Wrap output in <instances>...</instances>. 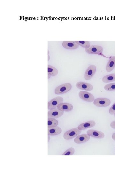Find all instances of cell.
Instances as JSON below:
<instances>
[{
    "label": "cell",
    "instance_id": "obj_1",
    "mask_svg": "<svg viewBox=\"0 0 115 174\" xmlns=\"http://www.w3.org/2000/svg\"><path fill=\"white\" fill-rule=\"evenodd\" d=\"M82 130L77 128H75L66 131L63 135L64 138L66 140H71L76 138L80 135Z\"/></svg>",
    "mask_w": 115,
    "mask_h": 174
},
{
    "label": "cell",
    "instance_id": "obj_2",
    "mask_svg": "<svg viewBox=\"0 0 115 174\" xmlns=\"http://www.w3.org/2000/svg\"><path fill=\"white\" fill-rule=\"evenodd\" d=\"M72 87L70 83H64L57 87L54 90V93L57 95H63L70 91Z\"/></svg>",
    "mask_w": 115,
    "mask_h": 174
},
{
    "label": "cell",
    "instance_id": "obj_3",
    "mask_svg": "<svg viewBox=\"0 0 115 174\" xmlns=\"http://www.w3.org/2000/svg\"><path fill=\"white\" fill-rule=\"evenodd\" d=\"M63 99L61 97H57L48 103V109L49 110L56 109L60 104L62 103Z\"/></svg>",
    "mask_w": 115,
    "mask_h": 174
},
{
    "label": "cell",
    "instance_id": "obj_4",
    "mask_svg": "<svg viewBox=\"0 0 115 174\" xmlns=\"http://www.w3.org/2000/svg\"><path fill=\"white\" fill-rule=\"evenodd\" d=\"M111 103L110 99L104 98H98L95 99L93 102V104L98 107L104 108L109 106Z\"/></svg>",
    "mask_w": 115,
    "mask_h": 174
},
{
    "label": "cell",
    "instance_id": "obj_5",
    "mask_svg": "<svg viewBox=\"0 0 115 174\" xmlns=\"http://www.w3.org/2000/svg\"><path fill=\"white\" fill-rule=\"evenodd\" d=\"M86 53L90 54L101 55L103 51V48L99 45H92L88 49H85Z\"/></svg>",
    "mask_w": 115,
    "mask_h": 174
},
{
    "label": "cell",
    "instance_id": "obj_6",
    "mask_svg": "<svg viewBox=\"0 0 115 174\" xmlns=\"http://www.w3.org/2000/svg\"><path fill=\"white\" fill-rule=\"evenodd\" d=\"M79 96L82 100L91 103L95 100L93 95L88 92L80 91L79 93Z\"/></svg>",
    "mask_w": 115,
    "mask_h": 174
},
{
    "label": "cell",
    "instance_id": "obj_7",
    "mask_svg": "<svg viewBox=\"0 0 115 174\" xmlns=\"http://www.w3.org/2000/svg\"><path fill=\"white\" fill-rule=\"evenodd\" d=\"M97 70L96 66L94 65L90 66L86 70L84 75L85 79L87 80H91L94 76Z\"/></svg>",
    "mask_w": 115,
    "mask_h": 174
},
{
    "label": "cell",
    "instance_id": "obj_8",
    "mask_svg": "<svg viewBox=\"0 0 115 174\" xmlns=\"http://www.w3.org/2000/svg\"><path fill=\"white\" fill-rule=\"evenodd\" d=\"M87 134L90 137L99 139H103L105 137L103 132L96 130H89L87 131Z\"/></svg>",
    "mask_w": 115,
    "mask_h": 174
},
{
    "label": "cell",
    "instance_id": "obj_9",
    "mask_svg": "<svg viewBox=\"0 0 115 174\" xmlns=\"http://www.w3.org/2000/svg\"><path fill=\"white\" fill-rule=\"evenodd\" d=\"M64 112L58 109L50 110L48 112V118H58L63 115Z\"/></svg>",
    "mask_w": 115,
    "mask_h": 174
},
{
    "label": "cell",
    "instance_id": "obj_10",
    "mask_svg": "<svg viewBox=\"0 0 115 174\" xmlns=\"http://www.w3.org/2000/svg\"><path fill=\"white\" fill-rule=\"evenodd\" d=\"M62 46L63 48L69 50H75L78 48L79 46L75 41H65L63 42Z\"/></svg>",
    "mask_w": 115,
    "mask_h": 174
},
{
    "label": "cell",
    "instance_id": "obj_11",
    "mask_svg": "<svg viewBox=\"0 0 115 174\" xmlns=\"http://www.w3.org/2000/svg\"><path fill=\"white\" fill-rule=\"evenodd\" d=\"M77 88L80 90L86 91H91L93 89V86L90 83H86L82 82H78L76 85Z\"/></svg>",
    "mask_w": 115,
    "mask_h": 174
},
{
    "label": "cell",
    "instance_id": "obj_12",
    "mask_svg": "<svg viewBox=\"0 0 115 174\" xmlns=\"http://www.w3.org/2000/svg\"><path fill=\"white\" fill-rule=\"evenodd\" d=\"M57 108L60 111L64 112H69L73 110V106L71 104L66 103H62L58 106Z\"/></svg>",
    "mask_w": 115,
    "mask_h": 174
},
{
    "label": "cell",
    "instance_id": "obj_13",
    "mask_svg": "<svg viewBox=\"0 0 115 174\" xmlns=\"http://www.w3.org/2000/svg\"><path fill=\"white\" fill-rule=\"evenodd\" d=\"M90 139V137L87 134L79 135L74 139V142L77 144H79L88 141Z\"/></svg>",
    "mask_w": 115,
    "mask_h": 174
},
{
    "label": "cell",
    "instance_id": "obj_14",
    "mask_svg": "<svg viewBox=\"0 0 115 174\" xmlns=\"http://www.w3.org/2000/svg\"><path fill=\"white\" fill-rule=\"evenodd\" d=\"M96 125V122L94 121H90L79 125L78 128L80 130H82L92 128Z\"/></svg>",
    "mask_w": 115,
    "mask_h": 174
},
{
    "label": "cell",
    "instance_id": "obj_15",
    "mask_svg": "<svg viewBox=\"0 0 115 174\" xmlns=\"http://www.w3.org/2000/svg\"><path fill=\"white\" fill-rule=\"evenodd\" d=\"M62 128L59 126L48 128V136H53L58 135L62 133Z\"/></svg>",
    "mask_w": 115,
    "mask_h": 174
},
{
    "label": "cell",
    "instance_id": "obj_16",
    "mask_svg": "<svg viewBox=\"0 0 115 174\" xmlns=\"http://www.w3.org/2000/svg\"><path fill=\"white\" fill-rule=\"evenodd\" d=\"M115 68V56H112L110 59L106 66V70L108 72H111Z\"/></svg>",
    "mask_w": 115,
    "mask_h": 174
},
{
    "label": "cell",
    "instance_id": "obj_17",
    "mask_svg": "<svg viewBox=\"0 0 115 174\" xmlns=\"http://www.w3.org/2000/svg\"><path fill=\"white\" fill-rule=\"evenodd\" d=\"M58 73V71L54 67L50 65H48V79L51 76H55Z\"/></svg>",
    "mask_w": 115,
    "mask_h": 174
},
{
    "label": "cell",
    "instance_id": "obj_18",
    "mask_svg": "<svg viewBox=\"0 0 115 174\" xmlns=\"http://www.w3.org/2000/svg\"><path fill=\"white\" fill-rule=\"evenodd\" d=\"M102 81L105 83H109L115 81V73L106 75L102 78Z\"/></svg>",
    "mask_w": 115,
    "mask_h": 174
},
{
    "label": "cell",
    "instance_id": "obj_19",
    "mask_svg": "<svg viewBox=\"0 0 115 174\" xmlns=\"http://www.w3.org/2000/svg\"><path fill=\"white\" fill-rule=\"evenodd\" d=\"M48 128L57 126L58 125V121L55 118H48Z\"/></svg>",
    "mask_w": 115,
    "mask_h": 174
},
{
    "label": "cell",
    "instance_id": "obj_20",
    "mask_svg": "<svg viewBox=\"0 0 115 174\" xmlns=\"http://www.w3.org/2000/svg\"><path fill=\"white\" fill-rule=\"evenodd\" d=\"M75 42L79 46L85 49H88L90 47V44L88 41H76Z\"/></svg>",
    "mask_w": 115,
    "mask_h": 174
},
{
    "label": "cell",
    "instance_id": "obj_21",
    "mask_svg": "<svg viewBox=\"0 0 115 174\" xmlns=\"http://www.w3.org/2000/svg\"><path fill=\"white\" fill-rule=\"evenodd\" d=\"M75 152V149L73 148H70L66 150L62 155H72Z\"/></svg>",
    "mask_w": 115,
    "mask_h": 174
},
{
    "label": "cell",
    "instance_id": "obj_22",
    "mask_svg": "<svg viewBox=\"0 0 115 174\" xmlns=\"http://www.w3.org/2000/svg\"><path fill=\"white\" fill-rule=\"evenodd\" d=\"M104 89L108 91H115V83L106 85L104 87Z\"/></svg>",
    "mask_w": 115,
    "mask_h": 174
},
{
    "label": "cell",
    "instance_id": "obj_23",
    "mask_svg": "<svg viewBox=\"0 0 115 174\" xmlns=\"http://www.w3.org/2000/svg\"><path fill=\"white\" fill-rule=\"evenodd\" d=\"M109 113L111 115H113L115 113V102L112 106L109 111Z\"/></svg>",
    "mask_w": 115,
    "mask_h": 174
},
{
    "label": "cell",
    "instance_id": "obj_24",
    "mask_svg": "<svg viewBox=\"0 0 115 174\" xmlns=\"http://www.w3.org/2000/svg\"><path fill=\"white\" fill-rule=\"evenodd\" d=\"M110 126L112 128L115 129V121L112 122L110 123Z\"/></svg>",
    "mask_w": 115,
    "mask_h": 174
},
{
    "label": "cell",
    "instance_id": "obj_25",
    "mask_svg": "<svg viewBox=\"0 0 115 174\" xmlns=\"http://www.w3.org/2000/svg\"><path fill=\"white\" fill-rule=\"evenodd\" d=\"M112 139L115 141V132L114 133L112 136Z\"/></svg>",
    "mask_w": 115,
    "mask_h": 174
},
{
    "label": "cell",
    "instance_id": "obj_26",
    "mask_svg": "<svg viewBox=\"0 0 115 174\" xmlns=\"http://www.w3.org/2000/svg\"><path fill=\"white\" fill-rule=\"evenodd\" d=\"M50 140V137L49 136H48V141L49 142Z\"/></svg>",
    "mask_w": 115,
    "mask_h": 174
},
{
    "label": "cell",
    "instance_id": "obj_27",
    "mask_svg": "<svg viewBox=\"0 0 115 174\" xmlns=\"http://www.w3.org/2000/svg\"><path fill=\"white\" fill-rule=\"evenodd\" d=\"M114 117H115V114H114Z\"/></svg>",
    "mask_w": 115,
    "mask_h": 174
}]
</instances>
